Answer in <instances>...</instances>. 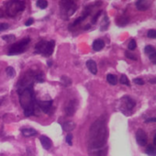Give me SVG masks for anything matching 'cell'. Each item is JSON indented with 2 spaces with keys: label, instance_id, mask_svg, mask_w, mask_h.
Segmentation results:
<instances>
[{
  "label": "cell",
  "instance_id": "obj_1",
  "mask_svg": "<svg viewBox=\"0 0 156 156\" xmlns=\"http://www.w3.org/2000/svg\"><path fill=\"white\" fill-rule=\"evenodd\" d=\"M108 139V129L106 122L103 119H98L96 120L90 129L88 135V145L90 151L102 150L105 146Z\"/></svg>",
  "mask_w": 156,
  "mask_h": 156
},
{
  "label": "cell",
  "instance_id": "obj_2",
  "mask_svg": "<svg viewBox=\"0 0 156 156\" xmlns=\"http://www.w3.org/2000/svg\"><path fill=\"white\" fill-rule=\"evenodd\" d=\"M20 95V102L23 109H27L29 108H34V93L32 87L23 88L22 90H19Z\"/></svg>",
  "mask_w": 156,
  "mask_h": 156
},
{
  "label": "cell",
  "instance_id": "obj_3",
  "mask_svg": "<svg viewBox=\"0 0 156 156\" xmlns=\"http://www.w3.org/2000/svg\"><path fill=\"white\" fill-rule=\"evenodd\" d=\"M30 40L29 38H26V39H23L21 41H20L19 42L17 43H14L10 48H9V51L8 52L9 55H15V54H20V53H22L23 51H26L29 43H30Z\"/></svg>",
  "mask_w": 156,
  "mask_h": 156
},
{
  "label": "cell",
  "instance_id": "obj_4",
  "mask_svg": "<svg viewBox=\"0 0 156 156\" xmlns=\"http://www.w3.org/2000/svg\"><path fill=\"white\" fill-rule=\"evenodd\" d=\"M25 9V3L22 1H10L7 5V14L10 17H14L19 12L23 11Z\"/></svg>",
  "mask_w": 156,
  "mask_h": 156
},
{
  "label": "cell",
  "instance_id": "obj_5",
  "mask_svg": "<svg viewBox=\"0 0 156 156\" xmlns=\"http://www.w3.org/2000/svg\"><path fill=\"white\" fill-rule=\"evenodd\" d=\"M60 5L62 8V12L65 13L67 18L71 17L76 10V4L73 1H61Z\"/></svg>",
  "mask_w": 156,
  "mask_h": 156
},
{
  "label": "cell",
  "instance_id": "obj_6",
  "mask_svg": "<svg viewBox=\"0 0 156 156\" xmlns=\"http://www.w3.org/2000/svg\"><path fill=\"white\" fill-rule=\"evenodd\" d=\"M76 108H77V101L75 99H71L68 101V103L66 104L64 110L67 116H73L75 111H76Z\"/></svg>",
  "mask_w": 156,
  "mask_h": 156
},
{
  "label": "cell",
  "instance_id": "obj_7",
  "mask_svg": "<svg viewBox=\"0 0 156 156\" xmlns=\"http://www.w3.org/2000/svg\"><path fill=\"white\" fill-rule=\"evenodd\" d=\"M136 140H137V142H138V144L140 146H145L146 145V143H147V134L143 129H140L137 130V132H136Z\"/></svg>",
  "mask_w": 156,
  "mask_h": 156
},
{
  "label": "cell",
  "instance_id": "obj_8",
  "mask_svg": "<svg viewBox=\"0 0 156 156\" xmlns=\"http://www.w3.org/2000/svg\"><path fill=\"white\" fill-rule=\"evenodd\" d=\"M151 6V2L148 0H139L136 2V8L140 11H145L149 9Z\"/></svg>",
  "mask_w": 156,
  "mask_h": 156
},
{
  "label": "cell",
  "instance_id": "obj_9",
  "mask_svg": "<svg viewBox=\"0 0 156 156\" xmlns=\"http://www.w3.org/2000/svg\"><path fill=\"white\" fill-rule=\"evenodd\" d=\"M38 105L40 108L44 112V113H49L52 105V100H48V101H38Z\"/></svg>",
  "mask_w": 156,
  "mask_h": 156
},
{
  "label": "cell",
  "instance_id": "obj_10",
  "mask_svg": "<svg viewBox=\"0 0 156 156\" xmlns=\"http://www.w3.org/2000/svg\"><path fill=\"white\" fill-rule=\"evenodd\" d=\"M54 46H55V41H50L47 42V45H46V48L43 51V54L44 56H51L53 52V50H54Z\"/></svg>",
  "mask_w": 156,
  "mask_h": 156
},
{
  "label": "cell",
  "instance_id": "obj_11",
  "mask_svg": "<svg viewBox=\"0 0 156 156\" xmlns=\"http://www.w3.org/2000/svg\"><path fill=\"white\" fill-rule=\"evenodd\" d=\"M41 143L42 145V147L45 149V150H50L51 148V145H52V142L51 140V139L47 136H41Z\"/></svg>",
  "mask_w": 156,
  "mask_h": 156
},
{
  "label": "cell",
  "instance_id": "obj_12",
  "mask_svg": "<svg viewBox=\"0 0 156 156\" xmlns=\"http://www.w3.org/2000/svg\"><path fill=\"white\" fill-rule=\"evenodd\" d=\"M47 42L48 41H43V40L39 41L36 44V46H35V52L36 53H40V54H43V51H44V50L46 48V45H47Z\"/></svg>",
  "mask_w": 156,
  "mask_h": 156
},
{
  "label": "cell",
  "instance_id": "obj_13",
  "mask_svg": "<svg viewBox=\"0 0 156 156\" xmlns=\"http://www.w3.org/2000/svg\"><path fill=\"white\" fill-rule=\"evenodd\" d=\"M87 66L88 68V70L93 73V74H97L98 73V66H97V62L93 60H88L87 62Z\"/></svg>",
  "mask_w": 156,
  "mask_h": 156
},
{
  "label": "cell",
  "instance_id": "obj_14",
  "mask_svg": "<svg viewBox=\"0 0 156 156\" xmlns=\"http://www.w3.org/2000/svg\"><path fill=\"white\" fill-rule=\"evenodd\" d=\"M104 46H105V42H104L103 40L98 39V40H96V41L93 42V49H94L95 51H101V50L104 48Z\"/></svg>",
  "mask_w": 156,
  "mask_h": 156
},
{
  "label": "cell",
  "instance_id": "obj_15",
  "mask_svg": "<svg viewBox=\"0 0 156 156\" xmlns=\"http://www.w3.org/2000/svg\"><path fill=\"white\" fill-rule=\"evenodd\" d=\"M123 99H124V102H125L126 107H127L129 109H132V108L135 107L136 103H135V101H134L132 98H129V97H125Z\"/></svg>",
  "mask_w": 156,
  "mask_h": 156
},
{
  "label": "cell",
  "instance_id": "obj_16",
  "mask_svg": "<svg viewBox=\"0 0 156 156\" xmlns=\"http://www.w3.org/2000/svg\"><path fill=\"white\" fill-rule=\"evenodd\" d=\"M21 132L25 137H31V136L37 135V133H38L34 129H22Z\"/></svg>",
  "mask_w": 156,
  "mask_h": 156
},
{
  "label": "cell",
  "instance_id": "obj_17",
  "mask_svg": "<svg viewBox=\"0 0 156 156\" xmlns=\"http://www.w3.org/2000/svg\"><path fill=\"white\" fill-rule=\"evenodd\" d=\"M75 128V123L73 121H66L63 125H62V129L65 131H71Z\"/></svg>",
  "mask_w": 156,
  "mask_h": 156
},
{
  "label": "cell",
  "instance_id": "obj_18",
  "mask_svg": "<svg viewBox=\"0 0 156 156\" xmlns=\"http://www.w3.org/2000/svg\"><path fill=\"white\" fill-rule=\"evenodd\" d=\"M107 80L112 86H116L117 83H118V78H117V76L114 75V74H111V73H109V74L107 75Z\"/></svg>",
  "mask_w": 156,
  "mask_h": 156
},
{
  "label": "cell",
  "instance_id": "obj_19",
  "mask_svg": "<svg viewBox=\"0 0 156 156\" xmlns=\"http://www.w3.org/2000/svg\"><path fill=\"white\" fill-rule=\"evenodd\" d=\"M61 84L63 86V87H70L72 85V80L70 79L69 77L67 76H62L61 78Z\"/></svg>",
  "mask_w": 156,
  "mask_h": 156
},
{
  "label": "cell",
  "instance_id": "obj_20",
  "mask_svg": "<svg viewBox=\"0 0 156 156\" xmlns=\"http://www.w3.org/2000/svg\"><path fill=\"white\" fill-rule=\"evenodd\" d=\"M145 152L149 155V156H156V148L154 146H148Z\"/></svg>",
  "mask_w": 156,
  "mask_h": 156
},
{
  "label": "cell",
  "instance_id": "obj_21",
  "mask_svg": "<svg viewBox=\"0 0 156 156\" xmlns=\"http://www.w3.org/2000/svg\"><path fill=\"white\" fill-rule=\"evenodd\" d=\"M128 22H129V18H126V17H120L117 20V24L119 25V26H124Z\"/></svg>",
  "mask_w": 156,
  "mask_h": 156
},
{
  "label": "cell",
  "instance_id": "obj_22",
  "mask_svg": "<svg viewBox=\"0 0 156 156\" xmlns=\"http://www.w3.org/2000/svg\"><path fill=\"white\" fill-rule=\"evenodd\" d=\"M37 6L41 9H45L48 7V2L46 1V0H38V1H37Z\"/></svg>",
  "mask_w": 156,
  "mask_h": 156
},
{
  "label": "cell",
  "instance_id": "obj_23",
  "mask_svg": "<svg viewBox=\"0 0 156 156\" xmlns=\"http://www.w3.org/2000/svg\"><path fill=\"white\" fill-rule=\"evenodd\" d=\"M144 51H145V53L151 55V54L156 52V50H155V48H154L153 46H151V45H147V46L144 48Z\"/></svg>",
  "mask_w": 156,
  "mask_h": 156
},
{
  "label": "cell",
  "instance_id": "obj_24",
  "mask_svg": "<svg viewBox=\"0 0 156 156\" xmlns=\"http://www.w3.org/2000/svg\"><path fill=\"white\" fill-rule=\"evenodd\" d=\"M119 82H120L122 85H126V86H128V87H129V86H130V83H129V78H128L125 74H122V75H121Z\"/></svg>",
  "mask_w": 156,
  "mask_h": 156
},
{
  "label": "cell",
  "instance_id": "obj_25",
  "mask_svg": "<svg viewBox=\"0 0 156 156\" xmlns=\"http://www.w3.org/2000/svg\"><path fill=\"white\" fill-rule=\"evenodd\" d=\"M6 72H7V74H8L9 77H11V78H13V77L15 76V74H16L15 69H14L13 67H11V66H9V67L6 69Z\"/></svg>",
  "mask_w": 156,
  "mask_h": 156
},
{
  "label": "cell",
  "instance_id": "obj_26",
  "mask_svg": "<svg viewBox=\"0 0 156 156\" xmlns=\"http://www.w3.org/2000/svg\"><path fill=\"white\" fill-rule=\"evenodd\" d=\"M2 39L4 41H6L7 42H11V41H14L16 40V37L13 35V34H9V35H5L2 37Z\"/></svg>",
  "mask_w": 156,
  "mask_h": 156
},
{
  "label": "cell",
  "instance_id": "obj_27",
  "mask_svg": "<svg viewBox=\"0 0 156 156\" xmlns=\"http://www.w3.org/2000/svg\"><path fill=\"white\" fill-rule=\"evenodd\" d=\"M89 156H104L102 150H96V151H90Z\"/></svg>",
  "mask_w": 156,
  "mask_h": 156
},
{
  "label": "cell",
  "instance_id": "obj_28",
  "mask_svg": "<svg viewBox=\"0 0 156 156\" xmlns=\"http://www.w3.org/2000/svg\"><path fill=\"white\" fill-rule=\"evenodd\" d=\"M136 47H137V43H136L135 40H133V39L130 40L129 42V45H128L129 50V51H133V50L136 49Z\"/></svg>",
  "mask_w": 156,
  "mask_h": 156
},
{
  "label": "cell",
  "instance_id": "obj_29",
  "mask_svg": "<svg viewBox=\"0 0 156 156\" xmlns=\"http://www.w3.org/2000/svg\"><path fill=\"white\" fill-rule=\"evenodd\" d=\"M35 79L39 82V83H42L44 81V78H43V73H38L35 74Z\"/></svg>",
  "mask_w": 156,
  "mask_h": 156
},
{
  "label": "cell",
  "instance_id": "obj_30",
  "mask_svg": "<svg viewBox=\"0 0 156 156\" xmlns=\"http://www.w3.org/2000/svg\"><path fill=\"white\" fill-rule=\"evenodd\" d=\"M147 36L150 39H156V30H150L147 33Z\"/></svg>",
  "mask_w": 156,
  "mask_h": 156
},
{
  "label": "cell",
  "instance_id": "obj_31",
  "mask_svg": "<svg viewBox=\"0 0 156 156\" xmlns=\"http://www.w3.org/2000/svg\"><path fill=\"white\" fill-rule=\"evenodd\" d=\"M125 55L127 56V58H129V59H130V60H133V61H137V57L134 55V54H132V53H130L129 51H127L126 52H125Z\"/></svg>",
  "mask_w": 156,
  "mask_h": 156
},
{
  "label": "cell",
  "instance_id": "obj_32",
  "mask_svg": "<svg viewBox=\"0 0 156 156\" xmlns=\"http://www.w3.org/2000/svg\"><path fill=\"white\" fill-rule=\"evenodd\" d=\"M9 28V25L8 23H0V32L7 30Z\"/></svg>",
  "mask_w": 156,
  "mask_h": 156
},
{
  "label": "cell",
  "instance_id": "obj_33",
  "mask_svg": "<svg viewBox=\"0 0 156 156\" xmlns=\"http://www.w3.org/2000/svg\"><path fill=\"white\" fill-rule=\"evenodd\" d=\"M66 142H67L70 146L73 145V135H72V134H68V135L66 136Z\"/></svg>",
  "mask_w": 156,
  "mask_h": 156
},
{
  "label": "cell",
  "instance_id": "obj_34",
  "mask_svg": "<svg viewBox=\"0 0 156 156\" xmlns=\"http://www.w3.org/2000/svg\"><path fill=\"white\" fill-rule=\"evenodd\" d=\"M133 82L137 85H140V86L144 85V81L141 79V78H135V79H133Z\"/></svg>",
  "mask_w": 156,
  "mask_h": 156
},
{
  "label": "cell",
  "instance_id": "obj_35",
  "mask_svg": "<svg viewBox=\"0 0 156 156\" xmlns=\"http://www.w3.org/2000/svg\"><path fill=\"white\" fill-rule=\"evenodd\" d=\"M149 59L151 61V62H153L154 64H156V52L151 54V55L149 56Z\"/></svg>",
  "mask_w": 156,
  "mask_h": 156
},
{
  "label": "cell",
  "instance_id": "obj_36",
  "mask_svg": "<svg viewBox=\"0 0 156 156\" xmlns=\"http://www.w3.org/2000/svg\"><path fill=\"white\" fill-rule=\"evenodd\" d=\"M101 12H102V11H98V14H96V15L94 16V18H93V20H92V23H93V24L97 22V20H98V19L99 15L101 14Z\"/></svg>",
  "mask_w": 156,
  "mask_h": 156
},
{
  "label": "cell",
  "instance_id": "obj_37",
  "mask_svg": "<svg viewBox=\"0 0 156 156\" xmlns=\"http://www.w3.org/2000/svg\"><path fill=\"white\" fill-rule=\"evenodd\" d=\"M33 22H34V20H33V19H29V20L25 22V25H26V26H30V25L33 24Z\"/></svg>",
  "mask_w": 156,
  "mask_h": 156
},
{
  "label": "cell",
  "instance_id": "obj_38",
  "mask_svg": "<svg viewBox=\"0 0 156 156\" xmlns=\"http://www.w3.org/2000/svg\"><path fill=\"white\" fill-rule=\"evenodd\" d=\"M151 122H156V118H149L145 120V123H151Z\"/></svg>",
  "mask_w": 156,
  "mask_h": 156
},
{
  "label": "cell",
  "instance_id": "obj_39",
  "mask_svg": "<svg viewBox=\"0 0 156 156\" xmlns=\"http://www.w3.org/2000/svg\"><path fill=\"white\" fill-rule=\"evenodd\" d=\"M149 83H151V84H155V83H156V78H151V79L149 80Z\"/></svg>",
  "mask_w": 156,
  "mask_h": 156
},
{
  "label": "cell",
  "instance_id": "obj_40",
  "mask_svg": "<svg viewBox=\"0 0 156 156\" xmlns=\"http://www.w3.org/2000/svg\"><path fill=\"white\" fill-rule=\"evenodd\" d=\"M5 16V13L2 9H0V18H3Z\"/></svg>",
  "mask_w": 156,
  "mask_h": 156
},
{
  "label": "cell",
  "instance_id": "obj_41",
  "mask_svg": "<svg viewBox=\"0 0 156 156\" xmlns=\"http://www.w3.org/2000/svg\"><path fill=\"white\" fill-rule=\"evenodd\" d=\"M153 143L156 145V135L154 136V138H153Z\"/></svg>",
  "mask_w": 156,
  "mask_h": 156
},
{
  "label": "cell",
  "instance_id": "obj_42",
  "mask_svg": "<svg viewBox=\"0 0 156 156\" xmlns=\"http://www.w3.org/2000/svg\"><path fill=\"white\" fill-rule=\"evenodd\" d=\"M48 65H49V66H51V61H49V62H48Z\"/></svg>",
  "mask_w": 156,
  "mask_h": 156
},
{
  "label": "cell",
  "instance_id": "obj_43",
  "mask_svg": "<svg viewBox=\"0 0 156 156\" xmlns=\"http://www.w3.org/2000/svg\"><path fill=\"white\" fill-rule=\"evenodd\" d=\"M88 28H90V25H87V26H86V30H87Z\"/></svg>",
  "mask_w": 156,
  "mask_h": 156
}]
</instances>
